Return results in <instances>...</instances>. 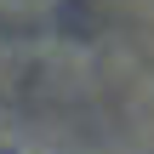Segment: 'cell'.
Returning a JSON list of instances; mask_svg holds the SVG:
<instances>
[{
    "label": "cell",
    "mask_w": 154,
    "mask_h": 154,
    "mask_svg": "<svg viewBox=\"0 0 154 154\" xmlns=\"http://www.w3.org/2000/svg\"><path fill=\"white\" fill-rule=\"evenodd\" d=\"M63 0H0V17L6 23H34V17H51Z\"/></svg>",
    "instance_id": "obj_1"
}]
</instances>
